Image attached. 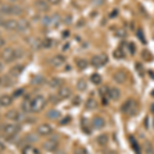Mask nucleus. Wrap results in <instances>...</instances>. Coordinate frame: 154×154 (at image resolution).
<instances>
[{"mask_svg": "<svg viewBox=\"0 0 154 154\" xmlns=\"http://www.w3.org/2000/svg\"><path fill=\"white\" fill-rule=\"evenodd\" d=\"M21 131V126L17 123H8V125H3L1 128V133L5 139H11L16 137Z\"/></svg>", "mask_w": 154, "mask_h": 154, "instance_id": "f257e3e1", "label": "nucleus"}, {"mask_svg": "<svg viewBox=\"0 0 154 154\" xmlns=\"http://www.w3.org/2000/svg\"><path fill=\"white\" fill-rule=\"evenodd\" d=\"M76 88L79 91H84L88 88V83H86V81L84 80V79H80V80H78V82H77Z\"/></svg>", "mask_w": 154, "mask_h": 154, "instance_id": "bb28decb", "label": "nucleus"}, {"mask_svg": "<svg viewBox=\"0 0 154 154\" xmlns=\"http://www.w3.org/2000/svg\"><path fill=\"white\" fill-rule=\"evenodd\" d=\"M113 57L115 59H123L125 57V53H123V51L121 48H118L116 49V51H113Z\"/></svg>", "mask_w": 154, "mask_h": 154, "instance_id": "473e14b6", "label": "nucleus"}, {"mask_svg": "<svg viewBox=\"0 0 154 154\" xmlns=\"http://www.w3.org/2000/svg\"><path fill=\"white\" fill-rule=\"evenodd\" d=\"M23 54H24V53H23V51L22 49H16V60L17 59H20L21 57H23Z\"/></svg>", "mask_w": 154, "mask_h": 154, "instance_id": "de8ad7c7", "label": "nucleus"}, {"mask_svg": "<svg viewBox=\"0 0 154 154\" xmlns=\"http://www.w3.org/2000/svg\"><path fill=\"white\" fill-rule=\"evenodd\" d=\"M128 51H130V53H131V54H135L136 48H135V44H134L133 42H131V43H128Z\"/></svg>", "mask_w": 154, "mask_h": 154, "instance_id": "49530a36", "label": "nucleus"}, {"mask_svg": "<svg viewBox=\"0 0 154 154\" xmlns=\"http://www.w3.org/2000/svg\"><path fill=\"white\" fill-rule=\"evenodd\" d=\"M30 45L37 49V48H40V46H42V41L38 40V39H36V38H32L31 41H30Z\"/></svg>", "mask_w": 154, "mask_h": 154, "instance_id": "72a5a7b5", "label": "nucleus"}, {"mask_svg": "<svg viewBox=\"0 0 154 154\" xmlns=\"http://www.w3.org/2000/svg\"><path fill=\"white\" fill-rule=\"evenodd\" d=\"M31 82L32 84H34V85H40V84L44 82V77L41 75H37L35 77H33Z\"/></svg>", "mask_w": 154, "mask_h": 154, "instance_id": "c756f323", "label": "nucleus"}, {"mask_svg": "<svg viewBox=\"0 0 154 154\" xmlns=\"http://www.w3.org/2000/svg\"><path fill=\"white\" fill-rule=\"evenodd\" d=\"M60 23H61V18H60L59 14H54V16L51 18V24L54 25V26L58 27Z\"/></svg>", "mask_w": 154, "mask_h": 154, "instance_id": "4c0bfd02", "label": "nucleus"}, {"mask_svg": "<svg viewBox=\"0 0 154 154\" xmlns=\"http://www.w3.org/2000/svg\"><path fill=\"white\" fill-rule=\"evenodd\" d=\"M23 12V8L19 5H11V14L14 16H20Z\"/></svg>", "mask_w": 154, "mask_h": 154, "instance_id": "2f4dec72", "label": "nucleus"}, {"mask_svg": "<svg viewBox=\"0 0 154 154\" xmlns=\"http://www.w3.org/2000/svg\"><path fill=\"white\" fill-rule=\"evenodd\" d=\"M120 110L122 113L133 116L138 112V105L134 100H128L122 104V106L120 107Z\"/></svg>", "mask_w": 154, "mask_h": 154, "instance_id": "7ed1b4c3", "label": "nucleus"}, {"mask_svg": "<svg viewBox=\"0 0 154 154\" xmlns=\"http://www.w3.org/2000/svg\"><path fill=\"white\" fill-rule=\"evenodd\" d=\"M3 27L4 29L8 30V31L18 30V21H16V20H7L6 22L3 23Z\"/></svg>", "mask_w": 154, "mask_h": 154, "instance_id": "2eb2a0df", "label": "nucleus"}, {"mask_svg": "<svg viewBox=\"0 0 154 154\" xmlns=\"http://www.w3.org/2000/svg\"><path fill=\"white\" fill-rule=\"evenodd\" d=\"M57 95L59 96V98L61 99V100H66V99L70 98L72 96V91L68 86H62V88H60Z\"/></svg>", "mask_w": 154, "mask_h": 154, "instance_id": "9b49d317", "label": "nucleus"}, {"mask_svg": "<svg viewBox=\"0 0 154 154\" xmlns=\"http://www.w3.org/2000/svg\"><path fill=\"white\" fill-rule=\"evenodd\" d=\"M65 61H66V58L63 54H56V56L51 59L49 63L51 64L53 67H60L65 64Z\"/></svg>", "mask_w": 154, "mask_h": 154, "instance_id": "9d476101", "label": "nucleus"}, {"mask_svg": "<svg viewBox=\"0 0 154 154\" xmlns=\"http://www.w3.org/2000/svg\"><path fill=\"white\" fill-rule=\"evenodd\" d=\"M58 146H59L58 141L51 139V140L45 141V142L43 143V145H42V147H43V149L45 151H48V152H54V151L57 150Z\"/></svg>", "mask_w": 154, "mask_h": 154, "instance_id": "423d86ee", "label": "nucleus"}, {"mask_svg": "<svg viewBox=\"0 0 154 154\" xmlns=\"http://www.w3.org/2000/svg\"><path fill=\"white\" fill-rule=\"evenodd\" d=\"M80 102H81L80 97H75V98L73 99V101H72V104H73V105H79Z\"/></svg>", "mask_w": 154, "mask_h": 154, "instance_id": "09e8293b", "label": "nucleus"}, {"mask_svg": "<svg viewBox=\"0 0 154 154\" xmlns=\"http://www.w3.org/2000/svg\"><path fill=\"white\" fill-rule=\"evenodd\" d=\"M14 98L8 95H2L0 97V106L2 107H8L12 104Z\"/></svg>", "mask_w": 154, "mask_h": 154, "instance_id": "a211bd4d", "label": "nucleus"}, {"mask_svg": "<svg viewBox=\"0 0 154 154\" xmlns=\"http://www.w3.org/2000/svg\"><path fill=\"white\" fill-rule=\"evenodd\" d=\"M137 36H138V38L140 39L141 42H143V43H146L145 35H144V32H143L142 29H139L138 31H137Z\"/></svg>", "mask_w": 154, "mask_h": 154, "instance_id": "e433bc0d", "label": "nucleus"}, {"mask_svg": "<svg viewBox=\"0 0 154 154\" xmlns=\"http://www.w3.org/2000/svg\"><path fill=\"white\" fill-rule=\"evenodd\" d=\"M144 153L145 154H154V147L149 141L144 143Z\"/></svg>", "mask_w": 154, "mask_h": 154, "instance_id": "a878e982", "label": "nucleus"}, {"mask_svg": "<svg viewBox=\"0 0 154 154\" xmlns=\"http://www.w3.org/2000/svg\"><path fill=\"white\" fill-rule=\"evenodd\" d=\"M24 88H18V89H16V91H14V96H12V98H14V99H17V98H19V97H21V96H23L24 95Z\"/></svg>", "mask_w": 154, "mask_h": 154, "instance_id": "79ce46f5", "label": "nucleus"}, {"mask_svg": "<svg viewBox=\"0 0 154 154\" xmlns=\"http://www.w3.org/2000/svg\"><path fill=\"white\" fill-rule=\"evenodd\" d=\"M77 67H78L80 70H84V69H86V67L88 66V62L86 61L85 59H80L77 61Z\"/></svg>", "mask_w": 154, "mask_h": 154, "instance_id": "7c9ffc66", "label": "nucleus"}, {"mask_svg": "<svg viewBox=\"0 0 154 154\" xmlns=\"http://www.w3.org/2000/svg\"><path fill=\"white\" fill-rule=\"evenodd\" d=\"M5 117L7 119H11V120H14V121L23 120V118H22V114L20 113L18 110H14V109H11V110L7 111V112L5 113Z\"/></svg>", "mask_w": 154, "mask_h": 154, "instance_id": "1a4fd4ad", "label": "nucleus"}, {"mask_svg": "<svg viewBox=\"0 0 154 154\" xmlns=\"http://www.w3.org/2000/svg\"><path fill=\"white\" fill-rule=\"evenodd\" d=\"M74 154H88V151H86L85 149L80 148V149H77Z\"/></svg>", "mask_w": 154, "mask_h": 154, "instance_id": "3c124183", "label": "nucleus"}, {"mask_svg": "<svg viewBox=\"0 0 154 154\" xmlns=\"http://www.w3.org/2000/svg\"><path fill=\"white\" fill-rule=\"evenodd\" d=\"M0 14H1V12H0Z\"/></svg>", "mask_w": 154, "mask_h": 154, "instance_id": "338daca9", "label": "nucleus"}, {"mask_svg": "<svg viewBox=\"0 0 154 154\" xmlns=\"http://www.w3.org/2000/svg\"><path fill=\"white\" fill-rule=\"evenodd\" d=\"M121 96V91L120 89L117 88H112L109 89V94H108V97L113 101H117Z\"/></svg>", "mask_w": 154, "mask_h": 154, "instance_id": "f3484780", "label": "nucleus"}, {"mask_svg": "<svg viewBox=\"0 0 154 154\" xmlns=\"http://www.w3.org/2000/svg\"><path fill=\"white\" fill-rule=\"evenodd\" d=\"M66 119H63V120L61 121V125H66L67 122H69V121H70V116H67V117H65Z\"/></svg>", "mask_w": 154, "mask_h": 154, "instance_id": "5fc2aeb1", "label": "nucleus"}, {"mask_svg": "<svg viewBox=\"0 0 154 154\" xmlns=\"http://www.w3.org/2000/svg\"><path fill=\"white\" fill-rule=\"evenodd\" d=\"M46 105V99L43 96H36L31 100V108L33 113H38L44 109Z\"/></svg>", "mask_w": 154, "mask_h": 154, "instance_id": "f03ea898", "label": "nucleus"}, {"mask_svg": "<svg viewBox=\"0 0 154 154\" xmlns=\"http://www.w3.org/2000/svg\"><path fill=\"white\" fill-rule=\"evenodd\" d=\"M107 63H108V56L105 54H98V56H95L91 60V64L95 67V68L103 67L104 65H106Z\"/></svg>", "mask_w": 154, "mask_h": 154, "instance_id": "20e7f679", "label": "nucleus"}, {"mask_svg": "<svg viewBox=\"0 0 154 154\" xmlns=\"http://www.w3.org/2000/svg\"><path fill=\"white\" fill-rule=\"evenodd\" d=\"M117 14H118V11L117 9H114V11H112V12L110 14V18H115Z\"/></svg>", "mask_w": 154, "mask_h": 154, "instance_id": "864d4df0", "label": "nucleus"}, {"mask_svg": "<svg viewBox=\"0 0 154 154\" xmlns=\"http://www.w3.org/2000/svg\"><path fill=\"white\" fill-rule=\"evenodd\" d=\"M11 1H17V0H11Z\"/></svg>", "mask_w": 154, "mask_h": 154, "instance_id": "69168bd1", "label": "nucleus"}, {"mask_svg": "<svg viewBox=\"0 0 154 154\" xmlns=\"http://www.w3.org/2000/svg\"><path fill=\"white\" fill-rule=\"evenodd\" d=\"M109 88H107V86H102V88L99 89V93L101 94V96L104 98V96L105 97H108V94H109Z\"/></svg>", "mask_w": 154, "mask_h": 154, "instance_id": "a19ab883", "label": "nucleus"}, {"mask_svg": "<svg viewBox=\"0 0 154 154\" xmlns=\"http://www.w3.org/2000/svg\"><path fill=\"white\" fill-rule=\"evenodd\" d=\"M4 150H5V146H4V144H3V143L0 142V153L3 152Z\"/></svg>", "mask_w": 154, "mask_h": 154, "instance_id": "4d7b16f0", "label": "nucleus"}, {"mask_svg": "<svg viewBox=\"0 0 154 154\" xmlns=\"http://www.w3.org/2000/svg\"><path fill=\"white\" fill-rule=\"evenodd\" d=\"M37 133L42 137L48 136L53 133V128L48 123H43V125H40L37 128Z\"/></svg>", "mask_w": 154, "mask_h": 154, "instance_id": "6e6552de", "label": "nucleus"}, {"mask_svg": "<svg viewBox=\"0 0 154 154\" xmlns=\"http://www.w3.org/2000/svg\"><path fill=\"white\" fill-rule=\"evenodd\" d=\"M151 110H152V112L154 113V104L152 105V107H151Z\"/></svg>", "mask_w": 154, "mask_h": 154, "instance_id": "680f3d73", "label": "nucleus"}, {"mask_svg": "<svg viewBox=\"0 0 154 154\" xmlns=\"http://www.w3.org/2000/svg\"><path fill=\"white\" fill-rule=\"evenodd\" d=\"M60 100H61V99L59 98L58 95H57V96L54 95V96L49 97V102H51V104H58L60 102Z\"/></svg>", "mask_w": 154, "mask_h": 154, "instance_id": "37998d69", "label": "nucleus"}, {"mask_svg": "<svg viewBox=\"0 0 154 154\" xmlns=\"http://www.w3.org/2000/svg\"><path fill=\"white\" fill-rule=\"evenodd\" d=\"M48 85L51 88H62L63 85V80H62L60 77H53V78L49 79Z\"/></svg>", "mask_w": 154, "mask_h": 154, "instance_id": "dca6fc26", "label": "nucleus"}, {"mask_svg": "<svg viewBox=\"0 0 154 154\" xmlns=\"http://www.w3.org/2000/svg\"><path fill=\"white\" fill-rule=\"evenodd\" d=\"M5 40H4L3 38H2V37H0V48H2V46H4L5 45Z\"/></svg>", "mask_w": 154, "mask_h": 154, "instance_id": "6e6d98bb", "label": "nucleus"}, {"mask_svg": "<svg viewBox=\"0 0 154 154\" xmlns=\"http://www.w3.org/2000/svg\"><path fill=\"white\" fill-rule=\"evenodd\" d=\"M91 125L96 130H101V128H103L105 126V120L102 117H95L91 121Z\"/></svg>", "mask_w": 154, "mask_h": 154, "instance_id": "aec40b11", "label": "nucleus"}, {"mask_svg": "<svg viewBox=\"0 0 154 154\" xmlns=\"http://www.w3.org/2000/svg\"><path fill=\"white\" fill-rule=\"evenodd\" d=\"M0 12H1V14H11V5L2 4L0 6Z\"/></svg>", "mask_w": 154, "mask_h": 154, "instance_id": "cd10ccee", "label": "nucleus"}, {"mask_svg": "<svg viewBox=\"0 0 154 154\" xmlns=\"http://www.w3.org/2000/svg\"><path fill=\"white\" fill-rule=\"evenodd\" d=\"M113 79L115 82H117L119 84H122V83H125L126 81V79H128V75H126V73L125 71L120 70V71H117L114 73Z\"/></svg>", "mask_w": 154, "mask_h": 154, "instance_id": "f8f14e48", "label": "nucleus"}, {"mask_svg": "<svg viewBox=\"0 0 154 154\" xmlns=\"http://www.w3.org/2000/svg\"><path fill=\"white\" fill-rule=\"evenodd\" d=\"M14 84V79L11 75H3L0 77V86L1 88H11Z\"/></svg>", "mask_w": 154, "mask_h": 154, "instance_id": "0eeeda50", "label": "nucleus"}, {"mask_svg": "<svg viewBox=\"0 0 154 154\" xmlns=\"http://www.w3.org/2000/svg\"><path fill=\"white\" fill-rule=\"evenodd\" d=\"M62 35H63V38H67V37L69 36V31H65L62 33Z\"/></svg>", "mask_w": 154, "mask_h": 154, "instance_id": "13d9d810", "label": "nucleus"}, {"mask_svg": "<svg viewBox=\"0 0 154 154\" xmlns=\"http://www.w3.org/2000/svg\"><path fill=\"white\" fill-rule=\"evenodd\" d=\"M106 154H115V152H113V151H108Z\"/></svg>", "mask_w": 154, "mask_h": 154, "instance_id": "052dcab7", "label": "nucleus"}, {"mask_svg": "<svg viewBox=\"0 0 154 154\" xmlns=\"http://www.w3.org/2000/svg\"><path fill=\"white\" fill-rule=\"evenodd\" d=\"M48 1L51 5H57V4H59L60 2H61V0H48Z\"/></svg>", "mask_w": 154, "mask_h": 154, "instance_id": "603ef678", "label": "nucleus"}, {"mask_svg": "<svg viewBox=\"0 0 154 154\" xmlns=\"http://www.w3.org/2000/svg\"><path fill=\"white\" fill-rule=\"evenodd\" d=\"M22 154H40V151L31 145H26L22 149Z\"/></svg>", "mask_w": 154, "mask_h": 154, "instance_id": "412c9836", "label": "nucleus"}, {"mask_svg": "<svg viewBox=\"0 0 154 154\" xmlns=\"http://www.w3.org/2000/svg\"><path fill=\"white\" fill-rule=\"evenodd\" d=\"M153 130H154V119H153Z\"/></svg>", "mask_w": 154, "mask_h": 154, "instance_id": "e2e57ef3", "label": "nucleus"}, {"mask_svg": "<svg viewBox=\"0 0 154 154\" xmlns=\"http://www.w3.org/2000/svg\"><path fill=\"white\" fill-rule=\"evenodd\" d=\"M98 107V102L97 100H95L94 98H89L88 101H86L85 103V108L88 109V110H95V109Z\"/></svg>", "mask_w": 154, "mask_h": 154, "instance_id": "5701e85b", "label": "nucleus"}, {"mask_svg": "<svg viewBox=\"0 0 154 154\" xmlns=\"http://www.w3.org/2000/svg\"><path fill=\"white\" fill-rule=\"evenodd\" d=\"M34 6L38 11H42L45 12L49 9L48 3L45 1V0H36L35 3H34Z\"/></svg>", "mask_w": 154, "mask_h": 154, "instance_id": "ddd939ff", "label": "nucleus"}, {"mask_svg": "<svg viewBox=\"0 0 154 154\" xmlns=\"http://www.w3.org/2000/svg\"><path fill=\"white\" fill-rule=\"evenodd\" d=\"M46 116L49 119H51V120H54V119H58L61 117V112L59 110H57V109H51V110H49L46 113Z\"/></svg>", "mask_w": 154, "mask_h": 154, "instance_id": "b1692460", "label": "nucleus"}, {"mask_svg": "<svg viewBox=\"0 0 154 154\" xmlns=\"http://www.w3.org/2000/svg\"><path fill=\"white\" fill-rule=\"evenodd\" d=\"M24 69H25V66H23V65H16V66L11 67V70H9V75L11 77H14V78L19 77L22 73H23Z\"/></svg>", "mask_w": 154, "mask_h": 154, "instance_id": "4468645a", "label": "nucleus"}, {"mask_svg": "<svg viewBox=\"0 0 154 154\" xmlns=\"http://www.w3.org/2000/svg\"><path fill=\"white\" fill-rule=\"evenodd\" d=\"M81 125H82V130L85 131L86 134H91V128H88V125H86V119L85 118H83L82 119V121H81Z\"/></svg>", "mask_w": 154, "mask_h": 154, "instance_id": "ea45409f", "label": "nucleus"}, {"mask_svg": "<svg viewBox=\"0 0 154 154\" xmlns=\"http://www.w3.org/2000/svg\"><path fill=\"white\" fill-rule=\"evenodd\" d=\"M3 68H4L3 64H2V62H1V61H0V72H1L2 70H3Z\"/></svg>", "mask_w": 154, "mask_h": 154, "instance_id": "bf43d9fd", "label": "nucleus"}, {"mask_svg": "<svg viewBox=\"0 0 154 154\" xmlns=\"http://www.w3.org/2000/svg\"><path fill=\"white\" fill-rule=\"evenodd\" d=\"M115 36L118 38H125L126 37V31L123 28H119L115 31Z\"/></svg>", "mask_w": 154, "mask_h": 154, "instance_id": "f704fd0d", "label": "nucleus"}, {"mask_svg": "<svg viewBox=\"0 0 154 154\" xmlns=\"http://www.w3.org/2000/svg\"><path fill=\"white\" fill-rule=\"evenodd\" d=\"M130 140L131 142V146L135 149V151L138 154H140V148H139V145H138V143H137V141L135 140V138H134V137H130Z\"/></svg>", "mask_w": 154, "mask_h": 154, "instance_id": "c9c22d12", "label": "nucleus"}, {"mask_svg": "<svg viewBox=\"0 0 154 154\" xmlns=\"http://www.w3.org/2000/svg\"><path fill=\"white\" fill-rule=\"evenodd\" d=\"M91 3H93L94 5L100 6L104 3V0H91Z\"/></svg>", "mask_w": 154, "mask_h": 154, "instance_id": "8fccbe9b", "label": "nucleus"}, {"mask_svg": "<svg viewBox=\"0 0 154 154\" xmlns=\"http://www.w3.org/2000/svg\"><path fill=\"white\" fill-rule=\"evenodd\" d=\"M1 59L5 62L6 64L11 63L16 60V49L12 48H6L1 51Z\"/></svg>", "mask_w": 154, "mask_h": 154, "instance_id": "39448f33", "label": "nucleus"}, {"mask_svg": "<svg viewBox=\"0 0 154 154\" xmlns=\"http://www.w3.org/2000/svg\"><path fill=\"white\" fill-rule=\"evenodd\" d=\"M53 43H54V41L51 40V39H44L43 41H42V46L43 48H49L51 46H53Z\"/></svg>", "mask_w": 154, "mask_h": 154, "instance_id": "58836bf2", "label": "nucleus"}, {"mask_svg": "<svg viewBox=\"0 0 154 154\" xmlns=\"http://www.w3.org/2000/svg\"><path fill=\"white\" fill-rule=\"evenodd\" d=\"M30 29V23L27 20L22 19L18 21V31L20 32H26Z\"/></svg>", "mask_w": 154, "mask_h": 154, "instance_id": "6ab92c4d", "label": "nucleus"}, {"mask_svg": "<svg viewBox=\"0 0 154 154\" xmlns=\"http://www.w3.org/2000/svg\"><path fill=\"white\" fill-rule=\"evenodd\" d=\"M2 5V4H1V1H0V6H1Z\"/></svg>", "mask_w": 154, "mask_h": 154, "instance_id": "0e129e2a", "label": "nucleus"}, {"mask_svg": "<svg viewBox=\"0 0 154 154\" xmlns=\"http://www.w3.org/2000/svg\"><path fill=\"white\" fill-rule=\"evenodd\" d=\"M108 140H109L108 136L106 134H102V135L98 136V138H97V143L100 146H105L108 143Z\"/></svg>", "mask_w": 154, "mask_h": 154, "instance_id": "393cba45", "label": "nucleus"}, {"mask_svg": "<svg viewBox=\"0 0 154 154\" xmlns=\"http://www.w3.org/2000/svg\"><path fill=\"white\" fill-rule=\"evenodd\" d=\"M42 23H43L44 26H49L51 24V18L48 16L43 17V20H42Z\"/></svg>", "mask_w": 154, "mask_h": 154, "instance_id": "c03bdc74", "label": "nucleus"}, {"mask_svg": "<svg viewBox=\"0 0 154 154\" xmlns=\"http://www.w3.org/2000/svg\"><path fill=\"white\" fill-rule=\"evenodd\" d=\"M31 100L32 99H25V101L22 103V110L24 113H30L32 112V108H31Z\"/></svg>", "mask_w": 154, "mask_h": 154, "instance_id": "4be33fe9", "label": "nucleus"}, {"mask_svg": "<svg viewBox=\"0 0 154 154\" xmlns=\"http://www.w3.org/2000/svg\"><path fill=\"white\" fill-rule=\"evenodd\" d=\"M91 81L93 82L94 84H96V85H98V84H100L102 82V77L100 74L98 73H94L93 75L91 76Z\"/></svg>", "mask_w": 154, "mask_h": 154, "instance_id": "c85d7f7f", "label": "nucleus"}, {"mask_svg": "<svg viewBox=\"0 0 154 154\" xmlns=\"http://www.w3.org/2000/svg\"><path fill=\"white\" fill-rule=\"evenodd\" d=\"M136 68H137V72H139V74H140L141 76H143L144 75V72H143V66H142V64H137L136 65Z\"/></svg>", "mask_w": 154, "mask_h": 154, "instance_id": "a18cd8bd", "label": "nucleus"}]
</instances>
